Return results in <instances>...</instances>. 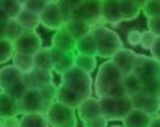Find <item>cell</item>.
<instances>
[{
    "label": "cell",
    "instance_id": "7",
    "mask_svg": "<svg viewBox=\"0 0 160 127\" xmlns=\"http://www.w3.org/2000/svg\"><path fill=\"white\" fill-rule=\"evenodd\" d=\"M41 47H42V39L35 30H25L18 39L13 41V49L14 52L19 53L35 55Z\"/></svg>",
    "mask_w": 160,
    "mask_h": 127
},
{
    "label": "cell",
    "instance_id": "30",
    "mask_svg": "<svg viewBox=\"0 0 160 127\" xmlns=\"http://www.w3.org/2000/svg\"><path fill=\"white\" fill-rule=\"evenodd\" d=\"M141 80V93L151 94V96H158L160 86H158V76H151V77H143Z\"/></svg>",
    "mask_w": 160,
    "mask_h": 127
},
{
    "label": "cell",
    "instance_id": "37",
    "mask_svg": "<svg viewBox=\"0 0 160 127\" xmlns=\"http://www.w3.org/2000/svg\"><path fill=\"white\" fill-rule=\"evenodd\" d=\"M25 90H27L25 83H24L22 80H19V82H16L14 85H11L10 88H7V90H5V93H8V94H10L13 99L19 100V99L22 97V94L25 93Z\"/></svg>",
    "mask_w": 160,
    "mask_h": 127
},
{
    "label": "cell",
    "instance_id": "2",
    "mask_svg": "<svg viewBox=\"0 0 160 127\" xmlns=\"http://www.w3.org/2000/svg\"><path fill=\"white\" fill-rule=\"evenodd\" d=\"M122 80V74L119 69L112 63V60H105L98 69L96 79L93 80V90L96 97L110 96V93L118 86Z\"/></svg>",
    "mask_w": 160,
    "mask_h": 127
},
{
    "label": "cell",
    "instance_id": "19",
    "mask_svg": "<svg viewBox=\"0 0 160 127\" xmlns=\"http://www.w3.org/2000/svg\"><path fill=\"white\" fill-rule=\"evenodd\" d=\"M19 80H22V72H19L13 65H7L5 68L0 69V90L5 91Z\"/></svg>",
    "mask_w": 160,
    "mask_h": 127
},
{
    "label": "cell",
    "instance_id": "18",
    "mask_svg": "<svg viewBox=\"0 0 160 127\" xmlns=\"http://www.w3.org/2000/svg\"><path fill=\"white\" fill-rule=\"evenodd\" d=\"M63 28L77 41L80 38H83L85 35H88L91 32V25L87 24L85 21H80V19H69L68 22H64Z\"/></svg>",
    "mask_w": 160,
    "mask_h": 127
},
{
    "label": "cell",
    "instance_id": "33",
    "mask_svg": "<svg viewBox=\"0 0 160 127\" xmlns=\"http://www.w3.org/2000/svg\"><path fill=\"white\" fill-rule=\"evenodd\" d=\"M72 66H74V52H68V53H64V56L57 63V65H53L52 72H57V74L61 76L63 72H66Z\"/></svg>",
    "mask_w": 160,
    "mask_h": 127
},
{
    "label": "cell",
    "instance_id": "17",
    "mask_svg": "<svg viewBox=\"0 0 160 127\" xmlns=\"http://www.w3.org/2000/svg\"><path fill=\"white\" fill-rule=\"evenodd\" d=\"M149 121H151V115L138 108H132L122 119V127H148Z\"/></svg>",
    "mask_w": 160,
    "mask_h": 127
},
{
    "label": "cell",
    "instance_id": "10",
    "mask_svg": "<svg viewBox=\"0 0 160 127\" xmlns=\"http://www.w3.org/2000/svg\"><path fill=\"white\" fill-rule=\"evenodd\" d=\"M130 99H132L133 108H138L151 116H158V107H160L158 96H151V94H144L140 91L138 94L132 96Z\"/></svg>",
    "mask_w": 160,
    "mask_h": 127
},
{
    "label": "cell",
    "instance_id": "38",
    "mask_svg": "<svg viewBox=\"0 0 160 127\" xmlns=\"http://www.w3.org/2000/svg\"><path fill=\"white\" fill-rule=\"evenodd\" d=\"M46 5H47V3L44 2V0H25V2L22 3V8H25V10L32 11V13L39 14V13L44 10Z\"/></svg>",
    "mask_w": 160,
    "mask_h": 127
},
{
    "label": "cell",
    "instance_id": "24",
    "mask_svg": "<svg viewBox=\"0 0 160 127\" xmlns=\"http://www.w3.org/2000/svg\"><path fill=\"white\" fill-rule=\"evenodd\" d=\"M118 3H119V11H121L122 21H133L141 13V8L133 0H118Z\"/></svg>",
    "mask_w": 160,
    "mask_h": 127
},
{
    "label": "cell",
    "instance_id": "11",
    "mask_svg": "<svg viewBox=\"0 0 160 127\" xmlns=\"http://www.w3.org/2000/svg\"><path fill=\"white\" fill-rule=\"evenodd\" d=\"M135 55H137V53H135L132 49H126V47H122V49H119V50L110 58L112 63L119 69V72L122 74V77L132 72V66H133Z\"/></svg>",
    "mask_w": 160,
    "mask_h": 127
},
{
    "label": "cell",
    "instance_id": "21",
    "mask_svg": "<svg viewBox=\"0 0 160 127\" xmlns=\"http://www.w3.org/2000/svg\"><path fill=\"white\" fill-rule=\"evenodd\" d=\"M13 66L22 72V74H27L30 71L35 69V65H33V55H27V53H19V52H14L13 56Z\"/></svg>",
    "mask_w": 160,
    "mask_h": 127
},
{
    "label": "cell",
    "instance_id": "35",
    "mask_svg": "<svg viewBox=\"0 0 160 127\" xmlns=\"http://www.w3.org/2000/svg\"><path fill=\"white\" fill-rule=\"evenodd\" d=\"M141 13L146 17L160 16V0H146V3L141 7Z\"/></svg>",
    "mask_w": 160,
    "mask_h": 127
},
{
    "label": "cell",
    "instance_id": "50",
    "mask_svg": "<svg viewBox=\"0 0 160 127\" xmlns=\"http://www.w3.org/2000/svg\"><path fill=\"white\" fill-rule=\"evenodd\" d=\"M10 19H8V16L5 14V11L2 10V8H0V22H8Z\"/></svg>",
    "mask_w": 160,
    "mask_h": 127
},
{
    "label": "cell",
    "instance_id": "1",
    "mask_svg": "<svg viewBox=\"0 0 160 127\" xmlns=\"http://www.w3.org/2000/svg\"><path fill=\"white\" fill-rule=\"evenodd\" d=\"M91 36L96 42V56L110 60L119 49H122V41L119 35L107 27L102 25H93L91 27Z\"/></svg>",
    "mask_w": 160,
    "mask_h": 127
},
{
    "label": "cell",
    "instance_id": "48",
    "mask_svg": "<svg viewBox=\"0 0 160 127\" xmlns=\"http://www.w3.org/2000/svg\"><path fill=\"white\" fill-rule=\"evenodd\" d=\"M148 127H160V118L158 116H151V121H149Z\"/></svg>",
    "mask_w": 160,
    "mask_h": 127
},
{
    "label": "cell",
    "instance_id": "34",
    "mask_svg": "<svg viewBox=\"0 0 160 127\" xmlns=\"http://www.w3.org/2000/svg\"><path fill=\"white\" fill-rule=\"evenodd\" d=\"M13 53H14L13 42L7 38H0V65H5L7 61H10Z\"/></svg>",
    "mask_w": 160,
    "mask_h": 127
},
{
    "label": "cell",
    "instance_id": "47",
    "mask_svg": "<svg viewBox=\"0 0 160 127\" xmlns=\"http://www.w3.org/2000/svg\"><path fill=\"white\" fill-rule=\"evenodd\" d=\"M58 2H61L63 5H66L71 10H75L80 3H82V0H58Z\"/></svg>",
    "mask_w": 160,
    "mask_h": 127
},
{
    "label": "cell",
    "instance_id": "32",
    "mask_svg": "<svg viewBox=\"0 0 160 127\" xmlns=\"http://www.w3.org/2000/svg\"><path fill=\"white\" fill-rule=\"evenodd\" d=\"M25 32V28L16 21V19H10L8 22H7V32H5V38L7 39H10L11 42L14 41V39H18L22 33Z\"/></svg>",
    "mask_w": 160,
    "mask_h": 127
},
{
    "label": "cell",
    "instance_id": "16",
    "mask_svg": "<svg viewBox=\"0 0 160 127\" xmlns=\"http://www.w3.org/2000/svg\"><path fill=\"white\" fill-rule=\"evenodd\" d=\"M55 100H58V102H61V104H64V105H68V107H71V108H77L78 104L82 102L83 99L80 97L77 93H74L72 90H69L68 86H64V85L60 83V85L57 86Z\"/></svg>",
    "mask_w": 160,
    "mask_h": 127
},
{
    "label": "cell",
    "instance_id": "55",
    "mask_svg": "<svg viewBox=\"0 0 160 127\" xmlns=\"http://www.w3.org/2000/svg\"><path fill=\"white\" fill-rule=\"evenodd\" d=\"M46 127H49V125H46Z\"/></svg>",
    "mask_w": 160,
    "mask_h": 127
},
{
    "label": "cell",
    "instance_id": "13",
    "mask_svg": "<svg viewBox=\"0 0 160 127\" xmlns=\"http://www.w3.org/2000/svg\"><path fill=\"white\" fill-rule=\"evenodd\" d=\"M101 21L112 25L122 22L118 0H101Z\"/></svg>",
    "mask_w": 160,
    "mask_h": 127
},
{
    "label": "cell",
    "instance_id": "23",
    "mask_svg": "<svg viewBox=\"0 0 160 127\" xmlns=\"http://www.w3.org/2000/svg\"><path fill=\"white\" fill-rule=\"evenodd\" d=\"M33 65H35V69L52 71L53 65H52V58H50V50H49V47H41V49L33 55Z\"/></svg>",
    "mask_w": 160,
    "mask_h": 127
},
{
    "label": "cell",
    "instance_id": "27",
    "mask_svg": "<svg viewBox=\"0 0 160 127\" xmlns=\"http://www.w3.org/2000/svg\"><path fill=\"white\" fill-rule=\"evenodd\" d=\"M75 50H77V53L94 55L96 56V42H94L91 33H88L83 38H80V39L75 41Z\"/></svg>",
    "mask_w": 160,
    "mask_h": 127
},
{
    "label": "cell",
    "instance_id": "14",
    "mask_svg": "<svg viewBox=\"0 0 160 127\" xmlns=\"http://www.w3.org/2000/svg\"><path fill=\"white\" fill-rule=\"evenodd\" d=\"M77 110V116L83 121L87 119H91V118H96V116H101V108H99V100L98 97H87L83 99L82 102L78 104V107L75 108Z\"/></svg>",
    "mask_w": 160,
    "mask_h": 127
},
{
    "label": "cell",
    "instance_id": "39",
    "mask_svg": "<svg viewBox=\"0 0 160 127\" xmlns=\"http://www.w3.org/2000/svg\"><path fill=\"white\" fill-rule=\"evenodd\" d=\"M155 38H158L157 35H154V33H151V32H141V38H140V46L143 47V49H148L149 50V47L152 46V42L155 41Z\"/></svg>",
    "mask_w": 160,
    "mask_h": 127
},
{
    "label": "cell",
    "instance_id": "9",
    "mask_svg": "<svg viewBox=\"0 0 160 127\" xmlns=\"http://www.w3.org/2000/svg\"><path fill=\"white\" fill-rule=\"evenodd\" d=\"M39 25H42L47 30H53V32L63 28L64 22H63V17L60 14L57 2L47 3L44 7V10L39 13Z\"/></svg>",
    "mask_w": 160,
    "mask_h": 127
},
{
    "label": "cell",
    "instance_id": "54",
    "mask_svg": "<svg viewBox=\"0 0 160 127\" xmlns=\"http://www.w3.org/2000/svg\"><path fill=\"white\" fill-rule=\"evenodd\" d=\"M0 127H2V119H0Z\"/></svg>",
    "mask_w": 160,
    "mask_h": 127
},
{
    "label": "cell",
    "instance_id": "26",
    "mask_svg": "<svg viewBox=\"0 0 160 127\" xmlns=\"http://www.w3.org/2000/svg\"><path fill=\"white\" fill-rule=\"evenodd\" d=\"M47 121L44 113H25L19 119V127H46Z\"/></svg>",
    "mask_w": 160,
    "mask_h": 127
},
{
    "label": "cell",
    "instance_id": "29",
    "mask_svg": "<svg viewBox=\"0 0 160 127\" xmlns=\"http://www.w3.org/2000/svg\"><path fill=\"white\" fill-rule=\"evenodd\" d=\"M132 108H133V104H132L130 96L116 97V121H122Z\"/></svg>",
    "mask_w": 160,
    "mask_h": 127
},
{
    "label": "cell",
    "instance_id": "5",
    "mask_svg": "<svg viewBox=\"0 0 160 127\" xmlns=\"http://www.w3.org/2000/svg\"><path fill=\"white\" fill-rule=\"evenodd\" d=\"M47 104L44 102L38 88H27L22 97L18 100V113H44L47 110Z\"/></svg>",
    "mask_w": 160,
    "mask_h": 127
},
{
    "label": "cell",
    "instance_id": "53",
    "mask_svg": "<svg viewBox=\"0 0 160 127\" xmlns=\"http://www.w3.org/2000/svg\"><path fill=\"white\" fill-rule=\"evenodd\" d=\"M107 127H122V125H107Z\"/></svg>",
    "mask_w": 160,
    "mask_h": 127
},
{
    "label": "cell",
    "instance_id": "51",
    "mask_svg": "<svg viewBox=\"0 0 160 127\" xmlns=\"http://www.w3.org/2000/svg\"><path fill=\"white\" fill-rule=\"evenodd\" d=\"M133 2H135V3H137V5H138V7L141 8V7H143V5L146 3V0H133Z\"/></svg>",
    "mask_w": 160,
    "mask_h": 127
},
{
    "label": "cell",
    "instance_id": "42",
    "mask_svg": "<svg viewBox=\"0 0 160 127\" xmlns=\"http://www.w3.org/2000/svg\"><path fill=\"white\" fill-rule=\"evenodd\" d=\"M140 38H141V32L140 30H130L127 33V42L135 47V46H140Z\"/></svg>",
    "mask_w": 160,
    "mask_h": 127
},
{
    "label": "cell",
    "instance_id": "22",
    "mask_svg": "<svg viewBox=\"0 0 160 127\" xmlns=\"http://www.w3.org/2000/svg\"><path fill=\"white\" fill-rule=\"evenodd\" d=\"M74 66L78 68L83 72H94V69L98 68V60L94 55H83V53H77L74 55Z\"/></svg>",
    "mask_w": 160,
    "mask_h": 127
},
{
    "label": "cell",
    "instance_id": "45",
    "mask_svg": "<svg viewBox=\"0 0 160 127\" xmlns=\"http://www.w3.org/2000/svg\"><path fill=\"white\" fill-rule=\"evenodd\" d=\"M49 50H50V58H52V65H57V63L64 56V53L66 52H63V50H58V49H55V47H49Z\"/></svg>",
    "mask_w": 160,
    "mask_h": 127
},
{
    "label": "cell",
    "instance_id": "15",
    "mask_svg": "<svg viewBox=\"0 0 160 127\" xmlns=\"http://www.w3.org/2000/svg\"><path fill=\"white\" fill-rule=\"evenodd\" d=\"M52 47H55L58 50H63L66 53L68 52H74L75 50V39L64 28H60L52 36Z\"/></svg>",
    "mask_w": 160,
    "mask_h": 127
},
{
    "label": "cell",
    "instance_id": "28",
    "mask_svg": "<svg viewBox=\"0 0 160 127\" xmlns=\"http://www.w3.org/2000/svg\"><path fill=\"white\" fill-rule=\"evenodd\" d=\"M122 86H124V91L127 96H135L141 91V80L140 77H137L135 74H127L122 77Z\"/></svg>",
    "mask_w": 160,
    "mask_h": 127
},
{
    "label": "cell",
    "instance_id": "36",
    "mask_svg": "<svg viewBox=\"0 0 160 127\" xmlns=\"http://www.w3.org/2000/svg\"><path fill=\"white\" fill-rule=\"evenodd\" d=\"M38 90H39V93H41V96H42V99H44V102H46L47 105H50V104L55 100L57 86H55L53 83H47V85H44V86H41V88H38Z\"/></svg>",
    "mask_w": 160,
    "mask_h": 127
},
{
    "label": "cell",
    "instance_id": "20",
    "mask_svg": "<svg viewBox=\"0 0 160 127\" xmlns=\"http://www.w3.org/2000/svg\"><path fill=\"white\" fill-rule=\"evenodd\" d=\"M18 100L13 99L8 93L0 90V119L2 118H10V116H18Z\"/></svg>",
    "mask_w": 160,
    "mask_h": 127
},
{
    "label": "cell",
    "instance_id": "3",
    "mask_svg": "<svg viewBox=\"0 0 160 127\" xmlns=\"http://www.w3.org/2000/svg\"><path fill=\"white\" fill-rule=\"evenodd\" d=\"M61 85L68 86L74 93H77L82 99L93 96V77L88 72L80 71L78 68L72 66L66 72L61 74Z\"/></svg>",
    "mask_w": 160,
    "mask_h": 127
},
{
    "label": "cell",
    "instance_id": "46",
    "mask_svg": "<svg viewBox=\"0 0 160 127\" xmlns=\"http://www.w3.org/2000/svg\"><path fill=\"white\" fill-rule=\"evenodd\" d=\"M2 127H19V119L16 116L2 118Z\"/></svg>",
    "mask_w": 160,
    "mask_h": 127
},
{
    "label": "cell",
    "instance_id": "40",
    "mask_svg": "<svg viewBox=\"0 0 160 127\" xmlns=\"http://www.w3.org/2000/svg\"><path fill=\"white\" fill-rule=\"evenodd\" d=\"M107 125H108V121L104 116H96V118L83 121V127H107Z\"/></svg>",
    "mask_w": 160,
    "mask_h": 127
},
{
    "label": "cell",
    "instance_id": "6",
    "mask_svg": "<svg viewBox=\"0 0 160 127\" xmlns=\"http://www.w3.org/2000/svg\"><path fill=\"white\" fill-rule=\"evenodd\" d=\"M72 19H80L91 27L101 22V0H82L75 10H72Z\"/></svg>",
    "mask_w": 160,
    "mask_h": 127
},
{
    "label": "cell",
    "instance_id": "4",
    "mask_svg": "<svg viewBox=\"0 0 160 127\" xmlns=\"http://www.w3.org/2000/svg\"><path fill=\"white\" fill-rule=\"evenodd\" d=\"M47 125L50 127H77L75 108H71L58 100H53L44 111Z\"/></svg>",
    "mask_w": 160,
    "mask_h": 127
},
{
    "label": "cell",
    "instance_id": "8",
    "mask_svg": "<svg viewBox=\"0 0 160 127\" xmlns=\"http://www.w3.org/2000/svg\"><path fill=\"white\" fill-rule=\"evenodd\" d=\"M160 66L158 61L148 56V55H135L133 60V66H132V74H135L137 77L143 79V77H151V76H158Z\"/></svg>",
    "mask_w": 160,
    "mask_h": 127
},
{
    "label": "cell",
    "instance_id": "43",
    "mask_svg": "<svg viewBox=\"0 0 160 127\" xmlns=\"http://www.w3.org/2000/svg\"><path fill=\"white\" fill-rule=\"evenodd\" d=\"M57 5H58V10H60V14L63 17V22H68L69 19H72V10L68 8L66 5H63L61 2H58L57 0Z\"/></svg>",
    "mask_w": 160,
    "mask_h": 127
},
{
    "label": "cell",
    "instance_id": "12",
    "mask_svg": "<svg viewBox=\"0 0 160 127\" xmlns=\"http://www.w3.org/2000/svg\"><path fill=\"white\" fill-rule=\"evenodd\" d=\"M22 82L25 83L27 88H41L47 83H53V72L33 69L27 74H22Z\"/></svg>",
    "mask_w": 160,
    "mask_h": 127
},
{
    "label": "cell",
    "instance_id": "31",
    "mask_svg": "<svg viewBox=\"0 0 160 127\" xmlns=\"http://www.w3.org/2000/svg\"><path fill=\"white\" fill-rule=\"evenodd\" d=\"M0 8L5 11L8 19H16L19 11L22 10V5L18 0H0Z\"/></svg>",
    "mask_w": 160,
    "mask_h": 127
},
{
    "label": "cell",
    "instance_id": "41",
    "mask_svg": "<svg viewBox=\"0 0 160 127\" xmlns=\"http://www.w3.org/2000/svg\"><path fill=\"white\" fill-rule=\"evenodd\" d=\"M148 32L154 35H160V16L157 17H148Z\"/></svg>",
    "mask_w": 160,
    "mask_h": 127
},
{
    "label": "cell",
    "instance_id": "52",
    "mask_svg": "<svg viewBox=\"0 0 160 127\" xmlns=\"http://www.w3.org/2000/svg\"><path fill=\"white\" fill-rule=\"evenodd\" d=\"M18 2H19V3H21V5H22V3H24V2H25V0H18Z\"/></svg>",
    "mask_w": 160,
    "mask_h": 127
},
{
    "label": "cell",
    "instance_id": "25",
    "mask_svg": "<svg viewBox=\"0 0 160 127\" xmlns=\"http://www.w3.org/2000/svg\"><path fill=\"white\" fill-rule=\"evenodd\" d=\"M16 21L25 28V30H36L39 27V14L32 13L25 8H22L16 17Z\"/></svg>",
    "mask_w": 160,
    "mask_h": 127
},
{
    "label": "cell",
    "instance_id": "44",
    "mask_svg": "<svg viewBox=\"0 0 160 127\" xmlns=\"http://www.w3.org/2000/svg\"><path fill=\"white\" fill-rule=\"evenodd\" d=\"M149 52H151V58L154 60H160V36L155 38V41L152 42V46L149 47Z\"/></svg>",
    "mask_w": 160,
    "mask_h": 127
},
{
    "label": "cell",
    "instance_id": "49",
    "mask_svg": "<svg viewBox=\"0 0 160 127\" xmlns=\"http://www.w3.org/2000/svg\"><path fill=\"white\" fill-rule=\"evenodd\" d=\"M7 32V22H0V38H5Z\"/></svg>",
    "mask_w": 160,
    "mask_h": 127
}]
</instances>
